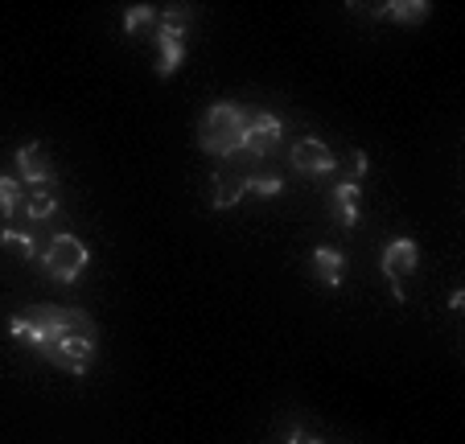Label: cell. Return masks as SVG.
<instances>
[{
	"mask_svg": "<svg viewBox=\"0 0 465 444\" xmlns=\"http://www.w3.org/2000/svg\"><path fill=\"white\" fill-rule=\"evenodd\" d=\"M13 338L29 341L45 362H54L66 375H87L91 358H95L99 330L83 309H62V305H29L25 313L13 317L9 325Z\"/></svg>",
	"mask_w": 465,
	"mask_h": 444,
	"instance_id": "cell-1",
	"label": "cell"
},
{
	"mask_svg": "<svg viewBox=\"0 0 465 444\" xmlns=\"http://www.w3.org/2000/svg\"><path fill=\"white\" fill-rule=\"evenodd\" d=\"M247 128V115L239 112L235 104H214L211 112L203 115V128H198V140L211 157H235L239 153V140H243Z\"/></svg>",
	"mask_w": 465,
	"mask_h": 444,
	"instance_id": "cell-2",
	"label": "cell"
},
{
	"mask_svg": "<svg viewBox=\"0 0 465 444\" xmlns=\"http://www.w3.org/2000/svg\"><path fill=\"white\" fill-rule=\"evenodd\" d=\"M185 21H190L185 5L165 9V17L157 21V74L161 79H169L185 58Z\"/></svg>",
	"mask_w": 465,
	"mask_h": 444,
	"instance_id": "cell-3",
	"label": "cell"
},
{
	"mask_svg": "<svg viewBox=\"0 0 465 444\" xmlns=\"http://www.w3.org/2000/svg\"><path fill=\"white\" fill-rule=\"evenodd\" d=\"M87 260H91L87 247L74 235H54L42 252V268L50 271L58 284H74V280L83 276V268H87Z\"/></svg>",
	"mask_w": 465,
	"mask_h": 444,
	"instance_id": "cell-4",
	"label": "cell"
},
{
	"mask_svg": "<svg viewBox=\"0 0 465 444\" xmlns=\"http://www.w3.org/2000/svg\"><path fill=\"white\" fill-rule=\"evenodd\" d=\"M281 140H284V123L276 120V115H268V112H255L252 120H247V128H243L239 153H243V157H252V161L272 157L276 148H281Z\"/></svg>",
	"mask_w": 465,
	"mask_h": 444,
	"instance_id": "cell-5",
	"label": "cell"
},
{
	"mask_svg": "<svg viewBox=\"0 0 465 444\" xmlns=\"http://www.w3.org/2000/svg\"><path fill=\"white\" fill-rule=\"evenodd\" d=\"M416 263H420V247H416V239H395V243L383 247V260H379V268H383V276L391 280V296H395V301H404V288H400V280L412 276Z\"/></svg>",
	"mask_w": 465,
	"mask_h": 444,
	"instance_id": "cell-6",
	"label": "cell"
},
{
	"mask_svg": "<svg viewBox=\"0 0 465 444\" xmlns=\"http://www.w3.org/2000/svg\"><path fill=\"white\" fill-rule=\"evenodd\" d=\"M292 165H297L301 173H309V177H322V173H334L338 157L317 136H305L297 148H292Z\"/></svg>",
	"mask_w": 465,
	"mask_h": 444,
	"instance_id": "cell-7",
	"label": "cell"
},
{
	"mask_svg": "<svg viewBox=\"0 0 465 444\" xmlns=\"http://www.w3.org/2000/svg\"><path fill=\"white\" fill-rule=\"evenodd\" d=\"M17 169H21V177L25 182H34V185H50L54 182V165H50V157H45V148L42 144H25L17 153Z\"/></svg>",
	"mask_w": 465,
	"mask_h": 444,
	"instance_id": "cell-8",
	"label": "cell"
},
{
	"mask_svg": "<svg viewBox=\"0 0 465 444\" xmlns=\"http://www.w3.org/2000/svg\"><path fill=\"white\" fill-rule=\"evenodd\" d=\"M359 185L354 182H338L334 193H330V210H334V218L342 222V227H354L359 222Z\"/></svg>",
	"mask_w": 465,
	"mask_h": 444,
	"instance_id": "cell-9",
	"label": "cell"
},
{
	"mask_svg": "<svg viewBox=\"0 0 465 444\" xmlns=\"http://www.w3.org/2000/svg\"><path fill=\"white\" fill-rule=\"evenodd\" d=\"M342 271H346L342 252H334V247H317V252H313V276L322 280L325 288H338V284H342Z\"/></svg>",
	"mask_w": 465,
	"mask_h": 444,
	"instance_id": "cell-10",
	"label": "cell"
},
{
	"mask_svg": "<svg viewBox=\"0 0 465 444\" xmlns=\"http://www.w3.org/2000/svg\"><path fill=\"white\" fill-rule=\"evenodd\" d=\"M243 193H247L243 177H231V173H219V177H214V206H219V210L235 206Z\"/></svg>",
	"mask_w": 465,
	"mask_h": 444,
	"instance_id": "cell-11",
	"label": "cell"
},
{
	"mask_svg": "<svg viewBox=\"0 0 465 444\" xmlns=\"http://www.w3.org/2000/svg\"><path fill=\"white\" fill-rule=\"evenodd\" d=\"M383 13H391L400 25H420L429 17V5L424 0H391V5H383Z\"/></svg>",
	"mask_w": 465,
	"mask_h": 444,
	"instance_id": "cell-12",
	"label": "cell"
},
{
	"mask_svg": "<svg viewBox=\"0 0 465 444\" xmlns=\"http://www.w3.org/2000/svg\"><path fill=\"white\" fill-rule=\"evenodd\" d=\"M0 243L13 247L21 260H37V243L25 235V231H9V227H5V231H0Z\"/></svg>",
	"mask_w": 465,
	"mask_h": 444,
	"instance_id": "cell-13",
	"label": "cell"
},
{
	"mask_svg": "<svg viewBox=\"0 0 465 444\" xmlns=\"http://www.w3.org/2000/svg\"><path fill=\"white\" fill-rule=\"evenodd\" d=\"M25 210L34 222H45V218H54V210H58V198H54L50 190H34V198H29Z\"/></svg>",
	"mask_w": 465,
	"mask_h": 444,
	"instance_id": "cell-14",
	"label": "cell"
},
{
	"mask_svg": "<svg viewBox=\"0 0 465 444\" xmlns=\"http://www.w3.org/2000/svg\"><path fill=\"white\" fill-rule=\"evenodd\" d=\"M21 206V182L13 177H0V218H9Z\"/></svg>",
	"mask_w": 465,
	"mask_h": 444,
	"instance_id": "cell-15",
	"label": "cell"
},
{
	"mask_svg": "<svg viewBox=\"0 0 465 444\" xmlns=\"http://www.w3.org/2000/svg\"><path fill=\"white\" fill-rule=\"evenodd\" d=\"M153 17H157V9H153V5H132V9L124 13V34H136V29H144Z\"/></svg>",
	"mask_w": 465,
	"mask_h": 444,
	"instance_id": "cell-16",
	"label": "cell"
},
{
	"mask_svg": "<svg viewBox=\"0 0 465 444\" xmlns=\"http://www.w3.org/2000/svg\"><path fill=\"white\" fill-rule=\"evenodd\" d=\"M247 193H255V198H276V193L284 190L281 177H247Z\"/></svg>",
	"mask_w": 465,
	"mask_h": 444,
	"instance_id": "cell-17",
	"label": "cell"
},
{
	"mask_svg": "<svg viewBox=\"0 0 465 444\" xmlns=\"http://www.w3.org/2000/svg\"><path fill=\"white\" fill-rule=\"evenodd\" d=\"M362 173H367V153H354L351 165H346V177H342V182H354V185H359Z\"/></svg>",
	"mask_w": 465,
	"mask_h": 444,
	"instance_id": "cell-18",
	"label": "cell"
},
{
	"mask_svg": "<svg viewBox=\"0 0 465 444\" xmlns=\"http://www.w3.org/2000/svg\"><path fill=\"white\" fill-rule=\"evenodd\" d=\"M289 444H322V440H317V436H309V432H292Z\"/></svg>",
	"mask_w": 465,
	"mask_h": 444,
	"instance_id": "cell-19",
	"label": "cell"
}]
</instances>
